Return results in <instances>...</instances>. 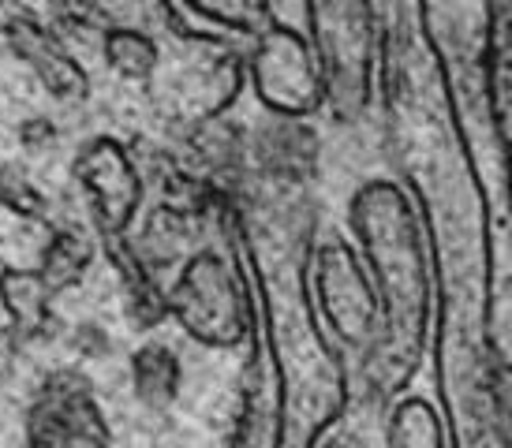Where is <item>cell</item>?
Wrapping results in <instances>:
<instances>
[{
  "label": "cell",
  "mask_w": 512,
  "mask_h": 448,
  "mask_svg": "<svg viewBox=\"0 0 512 448\" xmlns=\"http://www.w3.org/2000/svg\"><path fill=\"white\" fill-rule=\"evenodd\" d=\"M30 441L34 448H109L98 426V411L79 407L75 400L49 407L30 422Z\"/></svg>",
  "instance_id": "cell-5"
},
{
  "label": "cell",
  "mask_w": 512,
  "mask_h": 448,
  "mask_svg": "<svg viewBox=\"0 0 512 448\" xmlns=\"http://www.w3.org/2000/svg\"><path fill=\"white\" fill-rule=\"evenodd\" d=\"M258 98L281 116H307L322 105V71L296 30L270 27L251 60Z\"/></svg>",
  "instance_id": "cell-1"
},
{
  "label": "cell",
  "mask_w": 512,
  "mask_h": 448,
  "mask_svg": "<svg viewBox=\"0 0 512 448\" xmlns=\"http://www.w3.org/2000/svg\"><path fill=\"white\" fill-rule=\"evenodd\" d=\"M12 45L19 49V56L27 60L30 68L42 75V83L57 94V98L79 101L86 94V75L72 64V56L57 45V38H49L42 27H34L27 19L12 23Z\"/></svg>",
  "instance_id": "cell-4"
},
{
  "label": "cell",
  "mask_w": 512,
  "mask_h": 448,
  "mask_svg": "<svg viewBox=\"0 0 512 448\" xmlns=\"http://www.w3.org/2000/svg\"><path fill=\"white\" fill-rule=\"evenodd\" d=\"M0 292H4V307H8L19 333L42 329L45 310H49V284L38 273H4Z\"/></svg>",
  "instance_id": "cell-7"
},
{
  "label": "cell",
  "mask_w": 512,
  "mask_h": 448,
  "mask_svg": "<svg viewBox=\"0 0 512 448\" xmlns=\"http://www.w3.org/2000/svg\"><path fill=\"white\" fill-rule=\"evenodd\" d=\"M105 56L120 75L128 79H143L157 64V45L139 34V30H109L105 34Z\"/></svg>",
  "instance_id": "cell-11"
},
{
  "label": "cell",
  "mask_w": 512,
  "mask_h": 448,
  "mask_svg": "<svg viewBox=\"0 0 512 448\" xmlns=\"http://www.w3.org/2000/svg\"><path fill=\"white\" fill-rule=\"evenodd\" d=\"M172 310L176 318L187 322V333L206 340V344H232L240 340V303L236 288L225 266L214 254H202L187 266L184 280L172 292Z\"/></svg>",
  "instance_id": "cell-2"
},
{
  "label": "cell",
  "mask_w": 512,
  "mask_h": 448,
  "mask_svg": "<svg viewBox=\"0 0 512 448\" xmlns=\"http://www.w3.org/2000/svg\"><path fill=\"white\" fill-rule=\"evenodd\" d=\"M352 269L356 266H352V258H348V254L329 247L326 251V292L341 295L337 303H329V314L341 322L344 336L359 340V336H367L374 303H370V295H367V284H363Z\"/></svg>",
  "instance_id": "cell-6"
},
{
  "label": "cell",
  "mask_w": 512,
  "mask_h": 448,
  "mask_svg": "<svg viewBox=\"0 0 512 448\" xmlns=\"http://www.w3.org/2000/svg\"><path fill=\"white\" fill-rule=\"evenodd\" d=\"M389 448H441V422L434 407L423 400L400 404L389 426Z\"/></svg>",
  "instance_id": "cell-9"
},
{
  "label": "cell",
  "mask_w": 512,
  "mask_h": 448,
  "mask_svg": "<svg viewBox=\"0 0 512 448\" xmlns=\"http://www.w3.org/2000/svg\"><path fill=\"white\" fill-rule=\"evenodd\" d=\"M180 366L165 348H143L135 355V385L146 404H169L176 396Z\"/></svg>",
  "instance_id": "cell-10"
},
{
  "label": "cell",
  "mask_w": 512,
  "mask_h": 448,
  "mask_svg": "<svg viewBox=\"0 0 512 448\" xmlns=\"http://www.w3.org/2000/svg\"><path fill=\"white\" fill-rule=\"evenodd\" d=\"M0 202H8L15 213H27V217H42L45 213L42 195L15 168H0Z\"/></svg>",
  "instance_id": "cell-12"
},
{
  "label": "cell",
  "mask_w": 512,
  "mask_h": 448,
  "mask_svg": "<svg viewBox=\"0 0 512 448\" xmlns=\"http://www.w3.org/2000/svg\"><path fill=\"white\" fill-rule=\"evenodd\" d=\"M79 180H83L98 228L109 236H120V228L131 221L139 206V176L131 172L128 157L116 142H94L79 157Z\"/></svg>",
  "instance_id": "cell-3"
},
{
  "label": "cell",
  "mask_w": 512,
  "mask_h": 448,
  "mask_svg": "<svg viewBox=\"0 0 512 448\" xmlns=\"http://www.w3.org/2000/svg\"><path fill=\"white\" fill-rule=\"evenodd\" d=\"M90 239L79 232V228H57V236L49 243L42 262V273L38 277L49 284V288H60V284H72V280L83 277V269L90 266Z\"/></svg>",
  "instance_id": "cell-8"
}]
</instances>
